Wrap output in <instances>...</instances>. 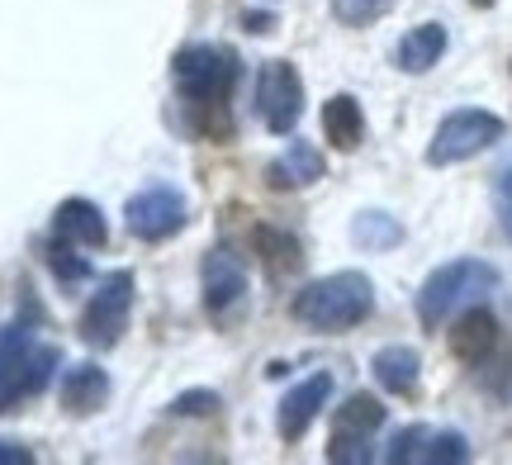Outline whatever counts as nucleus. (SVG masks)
Wrapping results in <instances>:
<instances>
[{
	"label": "nucleus",
	"instance_id": "obj_1",
	"mask_svg": "<svg viewBox=\"0 0 512 465\" xmlns=\"http://www.w3.org/2000/svg\"><path fill=\"white\" fill-rule=\"evenodd\" d=\"M370 309H375V285L361 271H337V276H323L304 285L294 295L290 314L299 323H309L318 333H342V328H356L366 323Z\"/></svg>",
	"mask_w": 512,
	"mask_h": 465
},
{
	"label": "nucleus",
	"instance_id": "obj_2",
	"mask_svg": "<svg viewBox=\"0 0 512 465\" xmlns=\"http://www.w3.org/2000/svg\"><path fill=\"white\" fill-rule=\"evenodd\" d=\"M498 285V271L489 261H475V257H460V261H446L437 266L432 276L422 280L418 290V318L422 328H441L446 318L456 314L460 304H470V299L489 295Z\"/></svg>",
	"mask_w": 512,
	"mask_h": 465
},
{
	"label": "nucleus",
	"instance_id": "obj_3",
	"mask_svg": "<svg viewBox=\"0 0 512 465\" xmlns=\"http://www.w3.org/2000/svg\"><path fill=\"white\" fill-rule=\"evenodd\" d=\"M171 72H176V86H181L185 100H195V105H223L228 91L238 86V57L219 48V43H190L176 53L171 62Z\"/></svg>",
	"mask_w": 512,
	"mask_h": 465
},
{
	"label": "nucleus",
	"instance_id": "obj_4",
	"mask_svg": "<svg viewBox=\"0 0 512 465\" xmlns=\"http://www.w3.org/2000/svg\"><path fill=\"white\" fill-rule=\"evenodd\" d=\"M503 138V119L489 110H456L441 119V129L432 133V148H427V162L432 167H456V162H470L484 148H494Z\"/></svg>",
	"mask_w": 512,
	"mask_h": 465
},
{
	"label": "nucleus",
	"instance_id": "obj_5",
	"mask_svg": "<svg viewBox=\"0 0 512 465\" xmlns=\"http://www.w3.org/2000/svg\"><path fill=\"white\" fill-rule=\"evenodd\" d=\"M128 314H133V276H128V271H114L91 295V304H86L81 337H86L91 347H114V342L128 333Z\"/></svg>",
	"mask_w": 512,
	"mask_h": 465
},
{
	"label": "nucleus",
	"instance_id": "obj_6",
	"mask_svg": "<svg viewBox=\"0 0 512 465\" xmlns=\"http://www.w3.org/2000/svg\"><path fill=\"white\" fill-rule=\"evenodd\" d=\"M256 114L271 133H290L304 114V81L290 62H266L261 76H256Z\"/></svg>",
	"mask_w": 512,
	"mask_h": 465
},
{
	"label": "nucleus",
	"instance_id": "obj_7",
	"mask_svg": "<svg viewBox=\"0 0 512 465\" xmlns=\"http://www.w3.org/2000/svg\"><path fill=\"white\" fill-rule=\"evenodd\" d=\"M185 214H190V209H185V195L176 186H162V181L138 190L124 209L128 233L143 238V242H162V238H171V233H181Z\"/></svg>",
	"mask_w": 512,
	"mask_h": 465
},
{
	"label": "nucleus",
	"instance_id": "obj_8",
	"mask_svg": "<svg viewBox=\"0 0 512 465\" xmlns=\"http://www.w3.org/2000/svg\"><path fill=\"white\" fill-rule=\"evenodd\" d=\"M204 304L214 318H228L247 299V266L233 252H209L204 257Z\"/></svg>",
	"mask_w": 512,
	"mask_h": 465
},
{
	"label": "nucleus",
	"instance_id": "obj_9",
	"mask_svg": "<svg viewBox=\"0 0 512 465\" xmlns=\"http://www.w3.org/2000/svg\"><path fill=\"white\" fill-rule=\"evenodd\" d=\"M328 394H332L328 371H313L309 380H299V385L280 399V437H285V442H299V437L309 432V423L318 418V409L328 404Z\"/></svg>",
	"mask_w": 512,
	"mask_h": 465
},
{
	"label": "nucleus",
	"instance_id": "obj_10",
	"mask_svg": "<svg viewBox=\"0 0 512 465\" xmlns=\"http://www.w3.org/2000/svg\"><path fill=\"white\" fill-rule=\"evenodd\" d=\"M57 371V347H29V352L19 356V366L10 371V380L0 385V413H10L19 399H29L38 394Z\"/></svg>",
	"mask_w": 512,
	"mask_h": 465
},
{
	"label": "nucleus",
	"instance_id": "obj_11",
	"mask_svg": "<svg viewBox=\"0 0 512 465\" xmlns=\"http://www.w3.org/2000/svg\"><path fill=\"white\" fill-rule=\"evenodd\" d=\"M323 167H328L323 152L313 148V143H299V138H294L290 148L266 167V181H271L275 190H304V186H313V181H323Z\"/></svg>",
	"mask_w": 512,
	"mask_h": 465
},
{
	"label": "nucleus",
	"instance_id": "obj_12",
	"mask_svg": "<svg viewBox=\"0 0 512 465\" xmlns=\"http://www.w3.org/2000/svg\"><path fill=\"white\" fill-rule=\"evenodd\" d=\"M105 399H110V375L100 371L95 361L67 366V375H62V409L86 418V413L105 409Z\"/></svg>",
	"mask_w": 512,
	"mask_h": 465
},
{
	"label": "nucleus",
	"instance_id": "obj_13",
	"mask_svg": "<svg viewBox=\"0 0 512 465\" xmlns=\"http://www.w3.org/2000/svg\"><path fill=\"white\" fill-rule=\"evenodd\" d=\"M57 238L81 242V247H105L110 242V228H105V214L91 205V200H62L53 214Z\"/></svg>",
	"mask_w": 512,
	"mask_h": 465
},
{
	"label": "nucleus",
	"instance_id": "obj_14",
	"mask_svg": "<svg viewBox=\"0 0 512 465\" xmlns=\"http://www.w3.org/2000/svg\"><path fill=\"white\" fill-rule=\"evenodd\" d=\"M323 133H328V143L337 152L361 148V138H366V114L356 105V95H332L328 105H323Z\"/></svg>",
	"mask_w": 512,
	"mask_h": 465
},
{
	"label": "nucleus",
	"instance_id": "obj_15",
	"mask_svg": "<svg viewBox=\"0 0 512 465\" xmlns=\"http://www.w3.org/2000/svg\"><path fill=\"white\" fill-rule=\"evenodd\" d=\"M498 347V323L489 309H470V314H460L456 333H451V352L460 356V361H484V356Z\"/></svg>",
	"mask_w": 512,
	"mask_h": 465
},
{
	"label": "nucleus",
	"instance_id": "obj_16",
	"mask_svg": "<svg viewBox=\"0 0 512 465\" xmlns=\"http://www.w3.org/2000/svg\"><path fill=\"white\" fill-rule=\"evenodd\" d=\"M370 371H375V380L389 394H413L422 375V356L413 347H380L375 361H370Z\"/></svg>",
	"mask_w": 512,
	"mask_h": 465
},
{
	"label": "nucleus",
	"instance_id": "obj_17",
	"mask_svg": "<svg viewBox=\"0 0 512 465\" xmlns=\"http://www.w3.org/2000/svg\"><path fill=\"white\" fill-rule=\"evenodd\" d=\"M441 53H446V29L441 24H418V29H408L403 34V43H399V67L403 72H413V76H422V72H432L441 62Z\"/></svg>",
	"mask_w": 512,
	"mask_h": 465
},
{
	"label": "nucleus",
	"instance_id": "obj_18",
	"mask_svg": "<svg viewBox=\"0 0 512 465\" xmlns=\"http://www.w3.org/2000/svg\"><path fill=\"white\" fill-rule=\"evenodd\" d=\"M252 242H256V257L266 261V271H271V276H285V271H294V266L304 261L294 233H280V228H271V224L252 228Z\"/></svg>",
	"mask_w": 512,
	"mask_h": 465
},
{
	"label": "nucleus",
	"instance_id": "obj_19",
	"mask_svg": "<svg viewBox=\"0 0 512 465\" xmlns=\"http://www.w3.org/2000/svg\"><path fill=\"white\" fill-rule=\"evenodd\" d=\"M384 423V404L370 394H351L347 404L332 418V437H370Z\"/></svg>",
	"mask_w": 512,
	"mask_h": 465
},
{
	"label": "nucleus",
	"instance_id": "obj_20",
	"mask_svg": "<svg viewBox=\"0 0 512 465\" xmlns=\"http://www.w3.org/2000/svg\"><path fill=\"white\" fill-rule=\"evenodd\" d=\"M351 242L366 247V252H384V247H399L403 242V224L394 214H380V209H366L351 219Z\"/></svg>",
	"mask_w": 512,
	"mask_h": 465
},
{
	"label": "nucleus",
	"instance_id": "obj_21",
	"mask_svg": "<svg viewBox=\"0 0 512 465\" xmlns=\"http://www.w3.org/2000/svg\"><path fill=\"white\" fill-rule=\"evenodd\" d=\"M427 465H460L470 461V442L460 432H427V447H422Z\"/></svg>",
	"mask_w": 512,
	"mask_h": 465
},
{
	"label": "nucleus",
	"instance_id": "obj_22",
	"mask_svg": "<svg viewBox=\"0 0 512 465\" xmlns=\"http://www.w3.org/2000/svg\"><path fill=\"white\" fill-rule=\"evenodd\" d=\"M394 5H399V0H332V15L342 19V24H351V29H361V24L384 19Z\"/></svg>",
	"mask_w": 512,
	"mask_h": 465
},
{
	"label": "nucleus",
	"instance_id": "obj_23",
	"mask_svg": "<svg viewBox=\"0 0 512 465\" xmlns=\"http://www.w3.org/2000/svg\"><path fill=\"white\" fill-rule=\"evenodd\" d=\"M48 266H53V276L62 280V285L86 280V257H76V247L67 238H53V242H48Z\"/></svg>",
	"mask_w": 512,
	"mask_h": 465
},
{
	"label": "nucleus",
	"instance_id": "obj_24",
	"mask_svg": "<svg viewBox=\"0 0 512 465\" xmlns=\"http://www.w3.org/2000/svg\"><path fill=\"white\" fill-rule=\"evenodd\" d=\"M29 352V328L24 323H10V328H0V385L10 380V371L19 366V356Z\"/></svg>",
	"mask_w": 512,
	"mask_h": 465
},
{
	"label": "nucleus",
	"instance_id": "obj_25",
	"mask_svg": "<svg viewBox=\"0 0 512 465\" xmlns=\"http://www.w3.org/2000/svg\"><path fill=\"white\" fill-rule=\"evenodd\" d=\"M422 447H427V428H403L394 437V447L384 451L389 465H403V461H422Z\"/></svg>",
	"mask_w": 512,
	"mask_h": 465
},
{
	"label": "nucleus",
	"instance_id": "obj_26",
	"mask_svg": "<svg viewBox=\"0 0 512 465\" xmlns=\"http://www.w3.org/2000/svg\"><path fill=\"white\" fill-rule=\"evenodd\" d=\"M328 461H337V465L370 461V437H332V442H328Z\"/></svg>",
	"mask_w": 512,
	"mask_h": 465
},
{
	"label": "nucleus",
	"instance_id": "obj_27",
	"mask_svg": "<svg viewBox=\"0 0 512 465\" xmlns=\"http://www.w3.org/2000/svg\"><path fill=\"white\" fill-rule=\"evenodd\" d=\"M214 409H223V404H219V394H209V390H190L171 404L176 418H200V413H214Z\"/></svg>",
	"mask_w": 512,
	"mask_h": 465
},
{
	"label": "nucleus",
	"instance_id": "obj_28",
	"mask_svg": "<svg viewBox=\"0 0 512 465\" xmlns=\"http://www.w3.org/2000/svg\"><path fill=\"white\" fill-rule=\"evenodd\" d=\"M34 461V451L19 447V442H0V465H29Z\"/></svg>",
	"mask_w": 512,
	"mask_h": 465
},
{
	"label": "nucleus",
	"instance_id": "obj_29",
	"mask_svg": "<svg viewBox=\"0 0 512 465\" xmlns=\"http://www.w3.org/2000/svg\"><path fill=\"white\" fill-rule=\"evenodd\" d=\"M498 190H503V205L512 209V171H503V186H498Z\"/></svg>",
	"mask_w": 512,
	"mask_h": 465
},
{
	"label": "nucleus",
	"instance_id": "obj_30",
	"mask_svg": "<svg viewBox=\"0 0 512 465\" xmlns=\"http://www.w3.org/2000/svg\"><path fill=\"white\" fill-rule=\"evenodd\" d=\"M475 5H479V10H484V5H494V0H475Z\"/></svg>",
	"mask_w": 512,
	"mask_h": 465
}]
</instances>
